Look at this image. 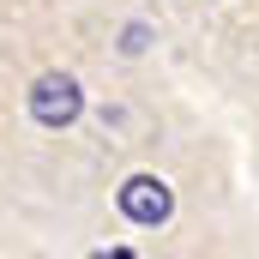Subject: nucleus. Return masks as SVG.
<instances>
[{"instance_id": "1", "label": "nucleus", "mask_w": 259, "mask_h": 259, "mask_svg": "<svg viewBox=\"0 0 259 259\" xmlns=\"http://www.w3.org/2000/svg\"><path fill=\"white\" fill-rule=\"evenodd\" d=\"M30 115H36L42 127H72V121L84 115L78 78H72V72H42V78L30 84Z\"/></svg>"}, {"instance_id": "3", "label": "nucleus", "mask_w": 259, "mask_h": 259, "mask_svg": "<svg viewBox=\"0 0 259 259\" xmlns=\"http://www.w3.org/2000/svg\"><path fill=\"white\" fill-rule=\"evenodd\" d=\"M121 49H127V55H145V49H151V24H127Z\"/></svg>"}, {"instance_id": "2", "label": "nucleus", "mask_w": 259, "mask_h": 259, "mask_svg": "<svg viewBox=\"0 0 259 259\" xmlns=\"http://www.w3.org/2000/svg\"><path fill=\"white\" fill-rule=\"evenodd\" d=\"M121 217L139 223V229L169 223V217H175V193H169V181H163V175H127V187H121Z\"/></svg>"}]
</instances>
